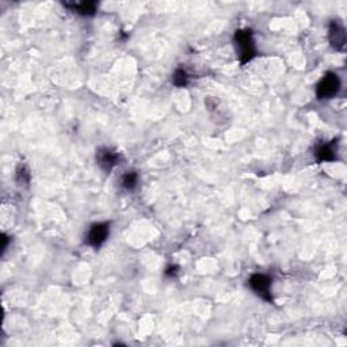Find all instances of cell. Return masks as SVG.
Returning <instances> with one entry per match:
<instances>
[{
	"label": "cell",
	"mask_w": 347,
	"mask_h": 347,
	"mask_svg": "<svg viewBox=\"0 0 347 347\" xmlns=\"http://www.w3.org/2000/svg\"><path fill=\"white\" fill-rule=\"evenodd\" d=\"M235 44L238 48L239 60L243 65L250 63L256 55L255 41H254V36L250 29H240L235 33Z\"/></svg>",
	"instance_id": "6da1fadb"
},
{
	"label": "cell",
	"mask_w": 347,
	"mask_h": 347,
	"mask_svg": "<svg viewBox=\"0 0 347 347\" xmlns=\"http://www.w3.org/2000/svg\"><path fill=\"white\" fill-rule=\"evenodd\" d=\"M340 90V79L336 73H325L316 87V95L319 99H329Z\"/></svg>",
	"instance_id": "7a4b0ae2"
},
{
	"label": "cell",
	"mask_w": 347,
	"mask_h": 347,
	"mask_svg": "<svg viewBox=\"0 0 347 347\" xmlns=\"http://www.w3.org/2000/svg\"><path fill=\"white\" fill-rule=\"evenodd\" d=\"M271 283H273V279L266 274H254L250 278V281H248L250 288L260 298H263L265 301L269 302L273 301V297H271Z\"/></svg>",
	"instance_id": "3957f363"
},
{
	"label": "cell",
	"mask_w": 347,
	"mask_h": 347,
	"mask_svg": "<svg viewBox=\"0 0 347 347\" xmlns=\"http://www.w3.org/2000/svg\"><path fill=\"white\" fill-rule=\"evenodd\" d=\"M110 235L109 223H95L88 229L86 236V243L94 248H99L107 240Z\"/></svg>",
	"instance_id": "277c9868"
},
{
	"label": "cell",
	"mask_w": 347,
	"mask_h": 347,
	"mask_svg": "<svg viewBox=\"0 0 347 347\" xmlns=\"http://www.w3.org/2000/svg\"><path fill=\"white\" fill-rule=\"evenodd\" d=\"M96 161L105 172H110L121 161V155L109 148H101L96 151Z\"/></svg>",
	"instance_id": "5b68a950"
},
{
	"label": "cell",
	"mask_w": 347,
	"mask_h": 347,
	"mask_svg": "<svg viewBox=\"0 0 347 347\" xmlns=\"http://www.w3.org/2000/svg\"><path fill=\"white\" fill-rule=\"evenodd\" d=\"M328 38L331 45L336 49V51H343L346 46V30L343 28V25L339 21H332L329 23V33Z\"/></svg>",
	"instance_id": "8992f818"
},
{
	"label": "cell",
	"mask_w": 347,
	"mask_h": 347,
	"mask_svg": "<svg viewBox=\"0 0 347 347\" xmlns=\"http://www.w3.org/2000/svg\"><path fill=\"white\" fill-rule=\"evenodd\" d=\"M316 157L319 161H333L336 159V151L333 142L331 144H323L316 149Z\"/></svg>",
	"instance_id": "52a82bcc"
},
{
	"label": "cell",
	"mask_w": 347,
	"mask_h": 347,
	"mask_svg": "<svg viewBox=\"0 0 347 347\" xmlns=\"http://www.w3.org/2000/svg\"><path fill=\"white\" fill-rule=\"evenodd\" d=\"M71 9L83 17H91L96 13V3L94 2H82V3H75L72 6H68Z\"/></svg>",
	"instance_id": "ba28073f"
},
{
	"label": "cell",
	"mask_w": 347,
	"mask_h": 347,
	"mask_svg": "<svg viewBox=\"0 0 347 347\" xmlns=\"http://www.w3.org/2000/svg\"><path fill=\"white\" fill-rule=\"evenodd\" d=\"M138 183V175L134 171H129L122 177V188L126 189L128 192H133L134 189L137 188Z\"/></svg>",
	"instance_id": "9c48e42d"
},
{
	"label": "cell",
	"mask_w": 347,
	"mask_h": 347,
	"mask_svg": "<svg viewBox=\"0 0 347 347\" xmlns=\"http://www.w3.org/2000/svg\"><path fill=\"white\" fill-rule=\"evenodd\" d=\"M190 82V76L189 73L183 68L175 69V72L172 75V83L177 87H186Z\"/></svg>",
	"instance_id": "30bf717a"
},
{
	"label": "cell",
	"mask_w": 347,
	"mask_h": 347,
	"mask_svg": "<svg viewBox=\"0 0 347 347\" xmlns=\"http://www.w3.org/2000/svg\"><path fill=\"white\" fill-rule=\"evenodd\" d=\"M17 182L22 185H28L30 182V171L26 165H21L17 171Z\"/></svg>",
	"instance_id": "8fae6325"
},
{
	"label": "cell",
	"mask_w": 347,
	"mask_h": 347,
	"mask_svg": "<svg viewBox=\"0 0 347 347\" xmlns=\"http://www.w3.org/2000/svg\"><path fill=\"white\" fill-rule=\"evenodd\" d=\"M178 270H179V267L177 265L168 266V267H167V269H165V271H164L165 277H169V278H172V277H175V275L178 274Z\"/></svg>",
	"instance_id": "7c38bea8"
},
{
	"label": "cell",
	"mask_w": 347,
	"mask_h": 347,
	"mask_svg": "<svg viewBox=\"0 0 347 347\" xmlns=\"http://www.w3.org/2000/svg\"><path fill=\"white\" fill-rule=\"evenodd\" d=\"M2 242H3L2 252H5L6 250H7V244H9V238H7V235H5V233H3V236H2Z\"/></svg>",
	"instance_id": "4fadbf2b"
}]
</instances>
